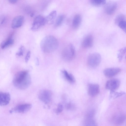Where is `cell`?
<instances>
[{
    "label": "cell",
    "mask_w": 126,
    "mask_h": 126,
    "mask_svg": "<svg viewBox=\"0 0 126 126\" xmlns=\"http://www.w3.org/2000/svg\"><path fill=\"white\" fill-rule=\"evenodd\" d=\"M90 2L92 4L96 6L105 5L106 3L105 0H90Z\"/></svg>",
    "instance_id": "obj_23"
},
{
    "label": "cell",
    "mask_w": 126,
    "mask_h": 126,
    "mask_svg": "<svg viewBox=\"0 0 126 126\" xmlns=\"http://www.w3.org/2000/svg\"><path fill=\"white\" fill-rule=\"evenodd\" d=\"M126 52V48L124 47L119 49L117 54V58L120 62H121Z\"/></svg>",
    "instance_id": "obj_22"
},
{
    "label": "cell",
    "mask_w": 126,
    "mask_h": 126,
    "mask_svg": "<svg viewBox=\"0 0 126 126\" xmlns=\"http://www.w3.org/2000/svg\"><path fill=\"white\" fill-rule=\"evenodd\" d=\"M82 20L81 16L79 14H77L74 16L72 22V25L75 29L78 28L80 25Z\"/></svg>",
    "instance_id": "obj_18"
},
{
    "label": "cell",
    "mask_w": 126,
    "mask_h": 126,
    "mask_svg": "<svg viewBox=\"0 0 126 126\" xmlns=\"http://www.w3.org/2000/svg\"><path fill=\"white\" fill-rule=\"evenodd\" d=\"M24 51V48L23 46H21L19 49L18 51L16 53V55L18 56H22L23 55Z\"/></svg>",
    "instance_id": "obj_28"
},
{
    "label": "cell",
    "mask_w": 126,
    "mask_h": 126,
    "mask_svg": "<svg viewBox=\"0 0 126 126\" xmlns=\"http://www.w3.org/2000/svg\"><path fill=\"white\" fill-rule=\"evenodd\" d=\"M126 119L125 115L123 114H119L116 116L114 118V124L117 126H120L123 124Z\"/></svg>",
    "instance_id": "obj_16"
},
{
    "label": "cell",
    "mask_w": 126,
    "mask_h": 126,
    "mask_svg": "<svg viewBox=\"0 0 126 126\" xmlns=\"http://www.w3.org/2000/svg\"><path fill=\"white\" fill-rule=\"evenodd\" d=\"M57 15L55 10L52 11L47 16L45 17L46 23L51 24L53 23Z\"/></svg>",
    "instance_id": "obj_20"
},
{
    "label": "cell",
    "mask_w": 126,
    "mask_h": 126,
    "mask_svg": "<svg viewBox=\"0 0 126 126\" xmlns=\"http://www.w3.org/2000/svg\"><path fill=\"white\" fill-rule=\"evenodd\" d=\"M104 9L107 14L111 15L115 11L117 7V4L116 2L111 1L106 3L104 5Z\"/></svg>",
    "instance_id": "obj_9"
},
{
    "label": "cell",
    "mask_w": 126,
    "mask_h": 126,
    "mask_svg": "<svg viewBox=\"0 0 126 126\" xmlns=\"http://www.w3.org/2000/svg\"><path fill=\"white\" fill-rule=\"evenodd\" d=\"M52 92L48 90H41L38 94L39 99L46 104H48L52 100Z\"/></svg>",
    "instance_id": "obj_5"
},
{
    "label": "cell",
    "mask_w": 126,
    "mask_h": 126,
    "mask_svg": "<svg viewBox=\"0 0 126 126\" xmlns=\"http://www.w3.org/2000/svg\"><path fill=\"white\" fill-rule=\"evenodd\" d=\"M62 72L64 78L69 83H74L75 82V79L72 74L68 73L66 70H63Z\"/></svg>",
    "instance_id": "obj_17"
},
{
    "label": "cell",
    "mask_w": 126,
    "mask_h": 126,
    "mask_svg": "<svg viewBox=\"0 0 126 126\" xmlns=\"http://www.w3.org/2000/svg\"><path fill=\"white\" fill-rule=\"evenodd\" d=\"M32 107L31 104H24L17 105L10 111V112H14L19 113H25L29 110Z\"/></svg>",
    "instance_id": "obj_7"
},
{
    "label": "cell",
    "mask_w": 126,
    "mask_h": 126,
    "mask_svg": "<svg viewBox=\"0 0 126 126\" xmlns=\"http://www.w3.org/2000/svg\"><path fill=\"white\" fill-rule=\"evenodd\" d=\"M126 20L125 16L123 14H120L118 15L115 18V23L116 25H117L118 23L120 21Z\"/></svg>",
    "instance_id": "obj_25"
},
{
    "label": "cell",
    "mask_w": 126,
    "mask_h": 126,
    "mask_svg": "<svg viewBox=\"0 0 126 126\" xmlns=\"http://www.w3.org/2000/svg\"><path fill=\"white\" fill-rule=\"evenodd\" d=\"M75 54L74 46L71 44H69L62 51V55L65 60L70 61L74 58Z\"/></svg>",
    "instance_id": "obj_3"
},
{
    "label": "cell",
    "mask_w": 126,
    "mask_h": 126,
    "mask_svg": "<svg viewBox=\"0 0 126 126\" xmlns=\"http://www.w3.org/2000/svg\"><path fill=\"white\" fill-rule=\"evenodd\" d=\"M100 91L99 86L97 84L90 83L88 87V92L89 95L92 97L97 95Z\"/></svg>",
    "instance_id": "obj_11"
},
{
    "label": "cell",
    "mask_w": 126,
    "mask_h": 126,
    "mask_svg": "<svg viewBox=\"0 0 126 126\" xmlns=\"http://www.w3.org/2000/svg\"><path fill=\"white\" fill-rule=\"evenodd\" d=\"M66 108L68 110H74L75 107L73 104L71 103H69L66 104Z\"/></svg>",
    "instance_id": "obj_29"
},
{
    "label": "cell",
    "mask_w": 126,
    "mask_h": 126,
    "mask_svg": "<svg viewBox=\"0 0 126 126\" xmlns=\"http://www.w3.org/2000/svg\"><path fill=\"white\" fill-rule=\"evenodd\" d=\"M11 99V96L8 92H3L0 91V105L4 106L8 105Z\"/></svg>",
    "instance_id": "obj_13"
},
{
    "label": "cell",
    "mask_w": 126,
    "mask_h": 126,
    "mask_svg": "<svg viewBox=\"0 0 126 126\" xmlns=\"http://www.w3.org/2000/svg\"><path fill=\"white\" fill-rule=\"evenodd\" d=\"M64 18L63 15H61L59 16L56 19L55 25L56 27L60 26L62 23Z\"/></svg>",
    "instance_id": "obj_24"
},
{
    "label": "cell",
    "mask_w": 126,
    "mask_h": 126,
    "mask_svg": "<svg viewBox=\"0 0 126 126\" xmlns=\"http://www.w3.org/2000/svg\"><path fill=\"white\" fill-rule=\"evenodd\" d=\"M93 36L91 34H88L83 39L82 43V46L84 48H89L93 46Z\"/></svg>",
    "instance_id": "obj_15"
},
{
    "label": "cell",
    "mask_w": 126,
    "mask_h": 126,
    "mask_svg": "<svg viewBox=\"0 0 126 126\" xmlns=\"http://www.w3.org/2000/svg\"><path fill=\"white\" fill-rule=\"evenodd\" d=\"M32 82L31 76L29 71L23 70L17 73L15 76L13 80L14 86L17 88L25 89L30 85Z\"/></svg>",
    "instance_id": "obj_1"
},
{
    "label": "cell",
    "mask_w": 126,
    "mask_h": 126,
    "mask_svg": "<svg viewBox=\"0 0 126 126\" xmlns=\"http://www.w3.org/2000/svg\"><path fill=\"white\" fill-rule=\"evenodd\" d=\"M31 56V52L30 51H28L26 55L25 58V61L26 63H27L30 59Z\"/></svg>",
    "instance_id": "obj_30"
},
{
    "label": "cell",
    "mask_w": 126,
    "mask_h": 126,
    "mask_svg": "<svg viewBox=\"0 0 126 126\" xmlns=\"http://www.w3.org/2000/svg\"><path fill=\"white\" fill-rule=\"evenodd\" d=\"M24 19V17L22 16L19 15L16 16L12 21V28L15 29L20 27L23 24Z\"/></svg>",
    "instance_id": "obj_14"
},
{
    "label": "cell",
    "mask_w": 126,
    "mask_h": 126,
    "mask_svg": "<svg viewBox=\"0 0 126 126\" xmlns=\"http://www.w3.org/2000/svg\"><path fill=\"white\" fill-rule=\"evenodd\" d=\"M46 23L45 17L41 15L38 16L33 20L31 29L33 31L36 30Z\"/></svg>",
    "instance_id": "obj_6"
},
{
    "label": "cell",
    "mask_w": 126,
    "mask_h": 126,
    "mask_svg": "<svg viewBox=\"0 0 126 126\" xmlns=\"http://www.w3.org/2000/svg\"><path fill=\"white\" fill-rule=\"evenodd\" d=\"M12 35V34H11L6 40L2 42L0 45V46L2 49H4L14 44V40L11 38Z\"/></svg>",
    "instance_id": "obj_19"
},
{
    "label": "cell",
    "mask_w": 126,
    "mask_h": 126,
    "mask_svg": "<svg viewBox=\"0 0 126 126\" xmlns=\"http://www.w3.org/2000/svg\"><path fill=\"white\" fill-rule=\"evenodd\" d=\"M120 83V81L118 79H112L107 81L105 87L107 89L110 91H114L118 88Z\"/></svg>",
    "instance_id": "obj_8"
},
{
    "label": "cell",
    "mask_w": 126,
    "mask_h": 126,
    "mask_svg": "<svg viewBox=\"0 0 126 126\" xmlns=\"http://www.w3.org/2000/svg\"><path fill=\"white\" fill-rule=\"evenodd\" d=\"M101 60V56L99 53L97 52L92 53L90 54L88 57V64L91 67H95L99 65Z\"/></svg>",
    "instance_id": "obj_4"
},
{
    "label": "cell",
    "mask_w": 126,
    "mask_h": 126,
    "mask_svg": "<svg viewBox=\"0 0 126 126\" xmlns=\"http://www.w3.org/2000/svg\"><path fill=\"white\" fill-rule=\"evenodd\" d=\"M59 45L57 39L51 35L45 37L42 40L40 44L42 50L46 53H50L54 51L58 48Z\"/></svg>",
    "instance_id": "obj_2"
},
{
    "label": "cell",
    "mask_w": 126,
    "mask_h": 126,
    "mask_svg": "<svg viewBox=\"0 0 126 126\" xmlns=\"http://www.w3.org/2000/svg\"><path fill=\"white\" fill-rule=\"evenodd\" d=\"M93 111L90 112L87 115L83 122V126H98L97 124L93 118Z\"/></svg>",
    "instance_id": "obj_10"
},
{
    "label": "cell",
    "mask_w": 126,
    "mask_h": 126,
    "mask_svg": "<svg viewBox=\"0 0 126 126\" xmlns=\"http://www.w3.org/2000/svg\"><path fill=\"white\" fill-rule=\"evenodd\" d=\"M63 105L61 104H59L56 110V112L57 114L61 113L63 111Z\"/></svg>",
    "instance_id": "obj_27"
},
{
    "label": "cell",
    "mask_w": 126,
    "mask_h": 126,
    "mask_svg": "<svg viewBox=\"0 0 126 126\" xmlns=\"http://www.w3.org/2000/svg\"><path fill=\"white\" fill-rule=\"evenodd\" d=\"M121 71V69L119 68H106L104 70L103 73L106 77L110 78L117 75Z\"/></svg>",
    "instance_id": "obj_12"
},
{
    "label": "cell",
    "mask_w": 126,
    "mask_h": 126,
    "mask_svg": "<svg viewBox=\"0 0 126 126\" xmlns=\"http://www.w3.org/2000/svg\"><path fill=\"white\" fill-rule=\"evenodd\" d=\"M9 2L12 4H15L16 3L17 1L16 0H9Z\"/></svg>",
    "instance_id": "obj_31"
},
{
    "label": "cell",
    "mask_w": 126,
    "mask_h": 126,
    "mask_svg": "<svg viewBox=\"0 0 126 126\" xmlns=\"http://www.w3.org/2000/svg\"><path fill=\"white\" fill-rule=\"evenodd\" d=\"M5 17H4L2 19V20L1 21V24H2L5 21Z\"/></svg>",
    "instance_id": "obj_32"
},
{
    "label": "cell",
    "mask_w": 126,
    "mask_h": 126,
    "mask_svg": "<svg viewBox=\"0 0 126 126\" xmlns=\"http://www.w3.org/2000/svg\"><path fill=\"white\" fill-rule=\"evenodd\" d=\"M125 94V93L124 92H115L114 91H110L109 98L110 99H114Z\"/></svg>",
    "instance_id": "obj_21"
},
{
    "label": "cell",
    "mask_w": 126,
    "mask_h": 126,
    "mask_svg": "<svg viewBox=\"0 0 126 126\" xmlns=\"http://www.w3.org/2000/svg\"><path fill=\"white\" fill-rule=\"evenodd\" d=\"M117 25L124 32H126V20H123L120 21L118 23Z\"/></svg>",
    "instance_id": "obj_26"
}]
</instances>
